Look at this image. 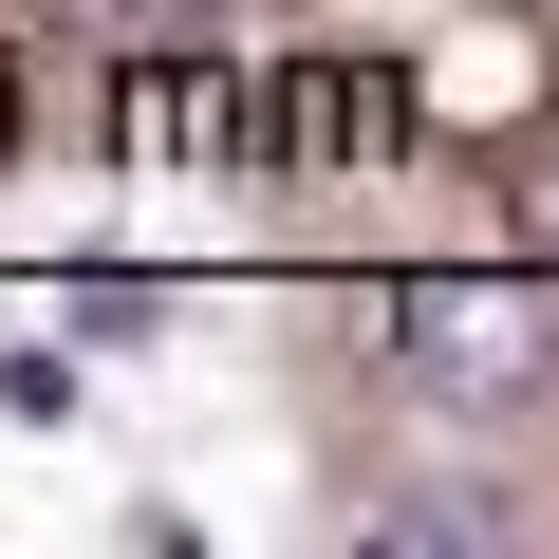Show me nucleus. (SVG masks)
Returning <instances> with one entry per match:
<instances>
[{
	"label": "nucleus",
	"mask_w": 559,
	"mask_h": 559,
	"mask_svg": "<svg viewBox=\"0 0 559 559\" xmlns=\"http://www.w3.org/2000/svg\"><path fill=\"white\" fill-rule=\"evenodd\" d=\"M75 20H94V38H112V57H168V38H187V20H205V0H75Z\"/></svg>",
	"instance_id": "nucleus-5"
},
{
	"label": "nucleus",
	"mask_w": 559,
	"mask_h": 559,
	"mask_svg": "<svg viewBox=\"0 0 559 559\" xmlns=\"http://www.w3.org/2000/svg\"><path fill=\"white\" fill-rule=\"evenodd\" d=\"M0 131H20V57H0Z\"/></svg>",
	"instance_id": "nucleus-6"
},
{
	"label": "nucleus",
	"mask_w": 559,
	"mask_h": 559,
	"mask_svg": "<svg viewBox=\"0 0 559 559\" xmlns=\"http://www.w3.org/2000/svg\"><path fill=\"white\" fill-rule=\"evenodd\" d=\"M0 411H20V429H57V411H75V373H57V336H0Z\"/></svg>",
	"instance_id": "nucleus-4"
},
{
	"label": "nucleus",
	"mask_w": 559,
	"mask_h": 559,
	"mask_svg": "<svg viewBox=\"0 0 559 559\" xmlns=\"http://www.w3.org/2000/svg\"><path fill=\"white\" fill-rule=\"evenodd\" d=\"M392 373L429 392V411H522L540 373H559V299L522 261H429V280H392Z\"/></svg>",
	"instance_id": "nucleus-1"
},
{
	"label": "nucleus",
	"mask_w": 559,
	"mask_h": 559,
	"mask_svg": "<svg viewBox=\"0 0 559 559\" xmlns=\"http://www.w3.org/2000/svg\"><path fill=\"white\" fill-rule=\"evenodd\" d=\"M373 540H503L485 485H429V503H373Z\"/></svg>",
	"instance_id": "nucleus-3"
},
{
	"label": "nucleus",
	"mask_w": 559,
	"mask_h": 559,
	"mask_svg": "<svg viewBox=\"0 0 559 559\" xmlns=\"http://www.w3.org/2000/svg\"><path fill=\"white\" fill-rule=\"evenodd\" d=\"M261 112H280V150H299V168H373V150H411V75H392V57H299Z\"/></svg>",
	"instance_id": "nucleus-2"
}]
</instances>
